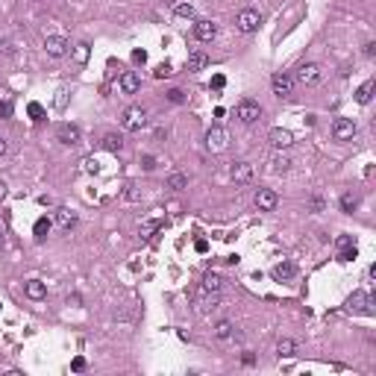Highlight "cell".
Wrapping results in <instances>:
<instances>
[{
  "instance_id": "obj_1",
  "label": "cell",
  "mask_w": 376,
  "mask_h": 376,
  "mask_svg": "<svg viewBox=\"0 0 376 376\" xmlns=\"http://www.w3.org/2000/svg\"><path fill=\"white\" fill-rule=\"evenodd\" d=\"M344 309H347V312H353V315H367V317H373V297H370L367 291H353L350 297H347Z\"/></svg>"
},
{
  "instance_id": "obj_2",
  "label": "cell",
  "mask_w": 376,
  "mask_h": 376,
  "mask_svg": "<svg viewBox=\"0 0 376 376\" xmlns=\"http://www.w3.org/2000/svg\"><path fill=\"white\" fill-rule=\"evenodd\" d=\"M258 24H262L258 9H241L238 18H235V30H238V33H256Z\"/></svg>"
},
{
  "instance_id": "obj_3",
  "label": "cell",
  "mask_w": 376,
  "mask_h": 376,
  "mask_svg": "<svg viewBox=\"0 0 376 376\" xmlns=\"http://www.w3.org/2000/svg\"><path fill=\"white\" fill-rule=\"evenodd\" d=\"M235 118L250 127V124H256L258 118H262V106H258L256 100H241V103L235 106Z\"/></svg>"
},
{
  "instance_id": "obj_4",
  "label": "cell",
  "mask_w": 376,
  "mask_h": 376,
  "mask_svg": "<svg viewBox=\"0 0 376 376\" xmlns=\"http://www.w3.org/2000/svg\"><path fill=\"white\" fill-rule=\"evenodd\" d=\"M121 124H124L127 132H138V129L147 124V112H144L141 106H129L127 112H124V118H121Z\"/></svg>"
},
{
  "instance_id": "obj_5",
  "label": "cell",
  "mask_w": 376,
  "mask_h": 376,
  "mask_svg": "<svg viewBox=\"0 0 376 376\" xmlns=\"http://www.w3.org/2000/svg\"><path fill=\"white\" fill-rule=\"evenodd\" d=\"M294 82H300V85H317L320 82V65H315V62L300 65L297 74H294Z\"/></svg>"
},
{
  "instance_id": "obj_6",
  "label": "cell",
  "mask_w": 376,
  "mask_h": 376,
  "mask_svg": "<svg viewBox=\"0 0 376 376\" xmlns=\"http://www.w3.org/2000/svg\"><path fill=\"white\" fill-rule=\"evenodd\" d=\"M270 85H273V94H276V97H288V94L294 91V77L285 74V70H276V74L270 77Z\"/></svg>"
},
{
  "instance_id": "obj_7",
  "label": "cell",
  "mask_w": 376,
  "mask_h": 376,
  "mask_svg": "<svg viewBox=\"0 0 376 376\" xmlns=\"http://www.w3.org/2000/svg\"><path fill=\"white\" fill-rule=\"evenodd\" d=\"M332 138L335 141H353L356 138V121H350V118H338V121L332 124Z\"/></svg>"
},
{
  "instance_id": "obj_8",
  "label": "cell",
  "mask_w": 376,
  "mask_h": 376,
  "mask_svg": "<svg viewBox=\"0 0 376 376\" xmlns=\"http://www.w3.org/2000/svg\"><path fill=\"white\" fill-rule=\"evenodd\" d=\"M56 138L65 144V147H74V144H80L82 141V132L77 124H59L56 127Z\"/></svg>"
},
{
  "instance_id": "obj_9",
  "label": "cell",
  "mask_w": 376,
  "mask_h": 376,
  "mask_svg": "<svg viewBox=\"0 0 376 376\" xmlns=\"http://www.w3.org/2000/svg\"><path fill=\"white\" fill-rule=\"evenodd\" d=\"M226 141H229V135H226V129H221V127H212L209 132H206V147H209L212 153L226 150Z\"/></svg>"
},
{
  "instance_id": "obj_10",
  "label": "cell",
  "mask_w": 376,
  "mask_h": 376,
  "mask_svg": "<svg viewBox=\"0 0 376 376\" xmlns=\"http://www.w3.org/2000/svg\"><path fill=\"white\" fill-rule=\"evenodd\" d=\"M68 38H62V35H47L44 38V50H47V56H53V59H62L65 53H68Z\"/></svg>"
},
{
  "instance_id": "obj_11",
  "label": "cell",
  "mask_w": 376,
  "mask_h": 376,
  "mask_svg": "<svg viewBox=\"0 0 376 376\" xmlns=\"http://www.w3.org/2000/svg\"><path fill=\"white\" fill-rule=\"evenodd\" d=\"M256 206L262 212H273L276 206H279L276 191H273V188H258V191H256Z\"/></svg>"
},
{
  "instance_id": "obj_12",
  "label": "cell",
  "mask_w": 376,
  "mask_h": 376,
  "mask_svg": "<svg viewBox=\"0 0 376 376\" xmlns=\"http://www.w3.org/2000/svg\"><path fill=\"white\" fill-rule=\"evenodd\" d=\"M194 35H197L200 41H212V38L218 35V24L209 21V18H200V21L194 24Z\"/></svg>"
},
{
  "instance_id": "obj_13",
  "label": "cell",
  "mask_w": 376,
  "mask_h": 376,
  "mask_svg": "<svg viewBox=\"0 0 376 376\" xmlns=\"http://www.w3.org/2000/svg\"><path fill=\"white\" fill-rule=\"evenodd\" d=\"M270 144H273L276 150H288V147L294 144V135L288 132V129L276 127V129H270Z\"/></svg>"
},
{
  "instance_id": "obj_14",
  "label": "cell",
  "mask_w": 376,
  "mask_h": 376,
  "mask_svg": "<svg viewBox=\"0 0 376 376\" xmlns=\"http://www.w3.org/2000/svg\"><path fill=\"white\" fill-rule=\"evenodd\" d=\"M229 176H232V182H250V179H253V165L250 162H235L232 171H229Z\"/></svg>"
},
{
  "instance_id": "obj_15",
  "label": "cell",
  "mask_w": 376,
  "mask_h": 376,
  "mask_svg": "<svg viewBox=\"0 0 376 376\" xmlns=\"http://www.w3.org/2000/svg\"><path fill=\"white\" fill-rule=\"evenodd\" d=\"M141 88V77L135 70H127V74H121V91L124 94H135Z\"/></svg>"
},
{
  "instance_id": "obj_16",
  "label": "cell",
  "mask_w": 376,
  "mask_h": 376,
  "mask_svg": "<svg viewBox=\"0 0 376 376\" xmlns=\"http://www.w3.org/2000/svg\"><path fill=\"white\" fill-rule=\"evenodd\" d=\"M53 223H56L59 229H65V232H68V229H74V226H77V215H74L70 209H56Z\"/></svg>"
},
{
  "instance_id": "obj_17",
  "label": "cell",
  "mask_w": 376,
  "mask_h": 376,
  "mask_svg": "<svg viewBox=\"0 0 376 376\" xmlns=\"http://www.w3.org/2000/svg\"><path fill=\"white\" fill-rule=\"evenodd\" d=\"M24 291H27L30 300H44V297H47V285L41 279H30L27 285H24Z\"/></svg>"
},
{
  "instance_id": "obj_18",
  "label": "cell",
  "mask_w": 376,
  "mask_h": 376,
  "mask_svg": "<svg viewBox=\"0 0 376 376\" xmlns=\"http://www.w3.org/2000/svg\"><path fill=\"white\" fill-rule=\"evenodd\" d=\"M373 88H376V82H373V80H364L362 85H359V91H356V103L367 106L370 100H373Z\"/></svg>"
},
{
  "instance_id": "obj_19",
  "label": "cell",
  "mask_w": 376,
  "mask_h": 376,
  "mask_svg": "<svg viewBox=\"0 0 376 376\" xmlns=\"http://www.w3.org/2000/svg\"><path fill=\"white\" fill-rule=\"evenodd\" d=\"M215 338H218V341H229V338H235V326H232V320H218V323H215Z\"/></svg>"
},
{
  "instance_id": "obj_20",
  "label": "cell",
  "mask_w": 376,
  "mask_h": 376,
  "mask_svg": "<svg viewBox=\"0 0 376 376\" xmlns=\"http://www.w3.org/2000/svg\"><path fill=\"white\" fill-rule=\"evenodd\" d=\"M206 65H209L206 50H191V56H188V70H203Z\"/></svg>"
},
{
  "instance_id": "obj_21",
  "label": "cell",
  "mask_w": 376,
  "mask_h": 376,
  "mask_svg": "<svg viewBox=\"0 0 376 376\" xmlns=\"http://www.w3.org/2000/svg\"><path fill=\"white\" fill-rule=\"evenodd\" d=\"M100 144H103V147H106L109 153H121V150H124V138H121L118 132H106Z\"/></svg>"
},
{
  "instance_id": "obj_22",
  "label": "cell",
  "mask_w": 376,
  "mask_h": 376,
  "mask_svg": "<svg viewBox=\"0 0 376 376\" xmlns=\"http://www.w3.org/2000/svg\"><path fill=\"white\" fill-rule=\"evenodd\" d=\"M294 273H297V268H294V262H279V265L273 268V279L285 282V279H291Z\"/></svg>"
},
{
  "instance_id": "obj_23",
  "label": "cell",
  "mask_w": 376,
  "mask_h": 376,
  "mask_svg": "<svg viewBox=\"0 0 376 376\" xmlns=\"http://www.w3.org/2000/svg\"><path fill=\"white\" fill-rule=\"evenodd\" d=\"M294 353H297V344H294L291 338H282L279 344H276V356H279V359H291Z\"/></svg>"
},
{
  "instance_id": "obj_24",
  "label": "cell",
  "mask_w": 376,
  "mask_h": 376,
  "mask_svg": "<svg viewBox=\"0 0 376 376\" xmlns=\"http://www.w3.org/2000/svg\"><path fill=\"white\" fill-rule=\"evenodd\" d=\"M221 288H223V279L218 276V273H206V276H203V291H218L221 294Z\"/></svg>"
},
{
  "instance_id": "obj_25",
  "label": "cell",
  "mask_w": 376,
  "mask_h": 376,
  "mask_svg": "<svg viewBox=\"0 0 376 376\" xmlns=\"http://www.w3.org/2000/svg\"><path fill=\"white\" fill-rule=\"evenodd\" d=\"M356 209H359V197L350 194V191H347V194H341V212H344V215H353Z\"/></svg>"
},
{
  "instance_id": "obj_26",
  "label": "cell",
  "mask_w": 376,
  "mask_h": 376,
  "mask_svg": "<svg viewBox=\"0 0 376 376\" xmlns=\"http://www.w3.org/2000/svg\"><path fill=\"white\" fill-rule=\"evenodd\" d=\"M159 229H162V221H159V218H153V221H144V223H141L138 235H141V238H153V232H159Z\"/></svg>"
},
{
  "instance_id": "obj_27",
  "label": "cell",
  "mask_w": 376,
  "mask_h": 376,
  "mask_svg": "<svg viewBox=\"0 0 376 376\" xmlns=\"http://www.w3.org/2000/svg\"><path fill=\"white\" fill-rule=\"evenodd\" d=\"M50 226H53V221H50V218H38V221H35V226H33L35 238H38V241H44L47 232H50Z\"/></svg>"
},
{
  "instance_id": "obj_28",
  "label": "cell",
  "mask_w": 376,
  "mask_h": 376,
  "mask_svg": "<svg viewBox=\"0 0 376 376\" xmlns=\"http://www.w3.org/2000/svg\"><path fill=\"white\" fill-rule=\"evenodd\" d=\"M168 188H171V191H182V188H188V176L185 174H171L168 176Z\"/></svg>"
},
{
  "instance_id": "obj_29",
  "label": "cell",
  "mask_w": 376,
  "mask_h": 376,
  "mask_svg": "<svg viewBox=\"0 0 376 376\" xmlns=\"http://www.w3.org/2000/svg\"><path fill=\"white\" fill-rule=\"evenodd\" d=\"M273 171H276V174H285V171H288V168H291V159H288V156H285V153H276V156H273Z\"/></svg>"
},
{
  "instance_id": "obj_30",
  "label": "cell",
  "mask_w": 376,
  "mask_h": 376,
  "mask_svg": "<svg viewBox=\"0 0 376 376\" xmlns=\"http://www.w3.org/2000/svg\"><path fill=\"white\" fill-rule=\"evenodd\" d=\"M88 53H91V50H88V44H85V41H80V44L74 47V62H77V65H85V62H88Z\"/></svg>"
},
{
  "instance_id": "obj_31",
  "label": "cell",
  "mask_w": 376,
  "mask_h": 376,
  "mask_svg": "<svg viewBox=\"0 0 376 376\" xmlns=\"http://www.w3.org/2000/svg\"><path fill=\"white\" fill-rule=\"evenodd\" d=\"M174 15L176 18H194V6L191 3H174Z\"/></svg>"
},
{
  "instance_id": "obj_32",
  "label": "cell",
  "mask_w": 376,
  "mask_h": 376,
  "mask_svg": "<svg viewBox=\"0 0 376 376\" xmlns=\"http://www.w3.org/2000/svg\"><path fill=\"white\" fill-rule=\"evenodd\" d=\"M356 256H359V253H356V244H350V247H341L338 262H344V265H347V262H353Z\"/></svg>"
},
{
  "instance_id": "obj_33",
  "label": "cell",
  "mask_w": 376,
  "mask_h": 376,
  "mask_svg": "<svg viewBox=\"0 0 376 376\" xmlns=\"http://www.w3.org/2000/svg\"><path fill=\"white\" fill-rule=\"evenodd\" d=\"M82 171L85 174H100V162L94 156H88V159H82Z\"/></svg>"
},
{
  "instance_id": "obj_34",
  "label": "cell",
  "mask_w": 376,
  "mask_h": 376,
  "mask_svg": "<svg viewBox=\"0 0 376 376\" xmlns=\"http://www.w3.org/2000/svg\"><path fill=\"white\" fill-rule=\"evenodd\" d=\"M171 74H174V68H171L168 62H162V65H156V70H153V77H156V80H165V77H171Z\"/></svg>"
},
{
  "instance_id": "obj_35",
  "label": "cell",
  "mask_w": 376,
  "mask_h": 376,
  "mask_svg": "<svg viewBox=\"0 0 376 376\" xmlns=\"http://www.w3.org/2000/svg\"><path fill=\"white\" fill-rule=\"evenodd\" d=\"M53 106H56L59 112H62V109L68 106V88H59V91H56V100H53Z\"/></svg>"
},
{
  "instance_id": "obj_36",
  "label": "cell",
  "mask_w": 376,
  "mask_h": 376,
  "mask_svg": "<svg viewBox=\"0 0 376 376\" xmlns=\"http://www.w3.org/2000/svg\"><path fill=\"white\" fill-rule=\"evenodd\" d=\"M27 112H30V118H33V121H41V118H44L41 103H30V106H27Z\"/></svg>"
},
{
  "instance_id": "obj_37",
  "label": "cell",
  "mask_w": 376,
  "mask_h": 376,
  "mask_svg": "<svg viewBox=\"0 0 376 376\" xmlns=\"http://www.w3.org/2000/svg\"><path fill=\"white\" fill-rule=\"evenodd\" d=\"M168 100H171V103H185V91H182V88H171V91H168Z\"/></svg>"
},
{
  "instance_id": "obj_38",
  "label": "cell",
  "mask_w": 376,
  "mask_h": 376,
  "mask_svg": "<svg viewBox=\"0 0 376 376\" xmlns=\"http://www.w3.org/2000/svg\"><path fill=\"white\" fill-rule=\"evenodd\" d=\"M0 118H12V100H0Z\"/></svg>"
},
{
  "instance_id": "obj_39",
  "label": "cell",
  "mask_w": 376,
  "mask_h": 376,
  "mask_svg": "<svg viewBox=\"0 0 376 376\" xmlns=\"http://www.w3.org/2000/svg\"><path fill=\"white\" fill-rule=\"evenodd\" d=\"M223 85H226V77H223V74H215V77H212V88H215V91H221Z\"/></svg>"
},
{
  "instance_id": "obj_40",
  "label": "cell",
  "mask_w": 376,
  "mask_h": 376,
  "mask_svg": "<svg viewBox=\"0 0 376 376\" xmlns=\"http://www.w3.org/2000/svg\"><path fill=\"white\" fill-rule=\"evenodd\" d=\"M124 197H127L129 203H135V200H141V194L135 191V185H127V191H124Z\"/></svg>"
},
{
  "instance_id": "obj_41",
  "label": "cell",
  "mask_w": 376,
  "mask_h": 376,
  "mask_svg": "<svg viewBox=\"0 0 376 376\" xmlns=\"http://www.w3.org/2000/svg\"><path fill=\"white\" fill-rule=\"evenodd\" d=\"M70 370H74V373H80V370H85V359H82V356H77V359L70 362Z\"/></svg>"
},
{
  "instance_id": "obj_42",
  "label": "cell",
  "mask_w": 376,
  "mask_h": 376,
  "mask_svg": "<svg viewBox=\"0 0 376 376\" xmlns=\"http://www.w3.org/2000/svg\"><path fill=\"white\" fill-rule=\"evenodd\" d=\"M132 62H135V65H144V62H147V53H144V50H132Z\"/></svg>"
},
{
  "instance_id": "obj_43",
  "label": "cell",
  "mask_w": 376,
  "mask_h": 376,
  "mask_svg": "<svg viewBox=\"0 0 376 376\" xmlns=\"http://www.w3.org/2000/svg\"><path fill=\"white\" fill-rule=\"evenodd\" d=\"M141 162H144V171H153V168H156V159H153V156H144Z\"/></svg>"
},
{
  "instance_id": "obj_44",
  "label": "cell",
  "mask_w": 376,
  "mask_h": 376,
  "mask_svg": "<svg viewBox=\"0 0 376 376\" xmlns=\"http://www.w3.org/2000/svg\"><path fill=\"white\" fill-rule=\"evenodd\" d=\"M194 250H197V253H206V250H209V244H206L203 238H197V244H194Z\"/></svg>"
},
{
  "instance_id": "obj_45",
  "label": "cell",
  "mask_w": 376,
  "mask_h": 376,
  "mask_svg": "<svg viewBox=\"0 0 376 376\" xmlns=\"http://www.w3.org/2000/svg\"><path fill=\"white\" fill-rule=\"evenodd\" d=\"M350 244H353L350 235H341V238H338V250H341V247H350Z\"/></svg>"
},
{
  "instance_id": "obj_46",
  "label": "cell",
  "mask_w": 376,
  "mask_h": 376,
  "mask_svg": "<svg viewBox=\"0 0 376 376\" xmlns=\"http://www.w3.org/2000/svg\"><path fill=\"white\" fill-rule=\"evenodd\" d=\"M373 53H376V44H373V41H370V44H364V56H373Z\"/></svg>"
},
{
  "instance_id": "obj_47",
  "label": "cell",
  "mask_w": 376,
  "mask_h": 376,
  "mask_svg": "<svg viewBox=\"0 0 376 376\" xmlns=\"http://www.w3.org/2000/svg\"><path fill=\"white\" fill-rule=\"evenodd\" d=\"M0 50H3L6 56H15V47H12V44H0Z\"/></svg>"
},
{
  "instance_id": "obj_48",
  "label": "cell",
  "mask_w": 376,
  "mask_h": 376,
  "mask_svg": "<svg viewBox=\"0 0 376 376\" xmlns=\"http://www.w3.org/2000/svg\"><path fill=\"white\" fill-rule=\"evenodd\" d=\"M312 209H315V212H320V209H323V200H320V197H315V200H312Z\"/></svg>"
},
{
  "instance_id": "obj_49",
  "label": "cell",
  "mask_w": 376,
  "mask_h": 376,
  "mask_svg": "<svg viewBox=\"0 0 376 376\" xmlns=\"http://www.w3.org/2000/svg\"><path fill=\"white\" fill-rule=\"evenodd\" d=\"M6 153V138H0V156Z\"/></svg>"
},
{
  "instance_id": "obj_50",
  "label": "cell",
  "mask_w": 376,
  "mask_h": 376,
  "mask_svg": "<svg viewBox=\"0 0 376 376\" xmlns=\"http://www.w3.org/2000/svg\"><path fill=\"white\" fill-rule=\"evenodd\" d=\"M3 244H6V235H3V229H0V250H3Z\"/></svg>"
},
{
  "instance_id": "obj_51",
  "label": "cell",
  "mask_w": 376,
  "mask_h": 376,
  "mask_svg": "<svg viewBox=\"0 0 376 376\" xmlns=\"http://www.w3.org/2000/svg\"><path fill=\"white\" fill-rule=\"evenodd\" d=\"M3 194H6V185H3V182H0V197H3Z\"/></svg>"
},
{
  "instance_id": "obj_52",
  "label": "cell",
  "mask_w": 376,
  "mask_h": 376,
  "mask_svg": "<svg viewBox=\"0 0 376 376\" xmlns=\"http://www.w3.org/2000/svg\"><path fill=\"white\" fill-rule=\"evenodd\" d=\"M165 3H171V6H174V3H176V0H165Z\"/></svg>"
}]
</instances>
